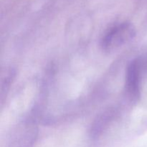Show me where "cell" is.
<instances>
[{
    "mask_svg": "<svg viewBox=\"0 0 147 147\" xmlns=\"http://www.w3.org/2000/svg\"><path fill=\"white\" fill-rule=\"evenodd\" d=\"M36 122L30 117L22 121L11 136L10 147H33L37 138Z\"/></svg>",
    "mask_w": 147,
    "mask_h": 147,
    "instance_id": "obj_2",
    "label": "cell"
},
{
    "mask_svg": "<svg viewBox=\"0 0 147 147\" xmlns=\"http://www.w3.org/2000/svg\"><path fill=\"white\" fill-rule=\"evenodd\" d=\"M138 67L144 78L147 76V51L134 58Z\"/></svg>",
    "mask_w": 147,
    "mask_h": 147,
    "instance_id": "obj_5",
    "label": "cell"
},
{
    "mask_svg": "<svg viewBox=\"0 0 147 147\" xmlns=\"http://www.w3.org/2000/svg\"><path fill=\"white\" fill-rule=\"evenodd\" d=\"M136 30L131 23L123 22L111 27L102 37L100 42L103 50L111 52L131 41L136 36Z\"/></svg>",
    "mask_w": 147,
    "mask_h": 147,
    "instance_id": "obj_1",
    "label": "cell"
},
{
    "mask_svg": "<svg viewBox=\"0 0 147 147\" xmlns=\"http://www.w3.org/2000/svg\"><path fill=\"white\" fill-rule=\"evenodd\" d=\"M114 115V111L109 110L98 117L91 128V136L93 138H98L102 134L103 131L108 127V125L113 120Z\"/></svg>",
    "mask_w": 147,
    "mask_h": 147,
    "instance_id": "obj_4",
    "label": "cell"
},
{
    "mask_svg": "<svg viewBox=\"0 0 147 147\" xmlns=\"http://www.w3.org/2000/svg\"><path fill=\"white\" fill-rule=\"evenodd\" d=\"M143 78L137 64L134 59L126 68L125 79V92L128 100L131 103H137L141 98Z\"/></svg>",
    "mask_w": 147,
    "mask_h": 147,
    "instance_id": "obj_3",
    "label": "cell"
}]
</instances>
